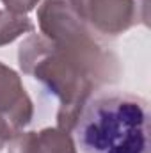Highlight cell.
<instances>
[{
	"mask_svg": "<svg viewBox=\"0 0 151 153\" xmlns=\"http://www.w3.org/2000/svg\"><path fill=\"white\" fill-rule=\"evenodd\" d=\"M84 153H150V109L137 94L109 91L82 105L75 123Z\"/></svg>",
	"mask_w": 151,
	"mask_h": 153,
	"instance_id": "obj_1",
	"label": "cell"
},
{
	"mask_svg": "<svg viewBox=\"0 0 151 153\" xmlns=\"http://www.w3.org/2000/svg\"><path fill=\"white\" fill-rule=\"evenodd\" d=\"M32 23L27 18H20V16H13V14H2L0 16V45L7 43V32H11V38L14 39L21 30H30Z\"/></svg>",
	"mask_w": 151,
	"mask_h": 153,
	"instance_id": "obj_2",
	"label": "cell"
},
{
	"mask_svg": "<svg viewBox=\"0 0 151 153\" xmlns=\"http://www.w3.org/2000/svg\"><path fill=\"white\" fill-rule=\"evenodd\" d=\"M5 2V5L9 7V9H13V11H30L34 5H36V2L38 0H4Z\"/></svg>",
	"mask_w": 151,
	"mask_h": 153,
	"instance_id": "obj_3",
	"label": "cell"
}]
</instances>
